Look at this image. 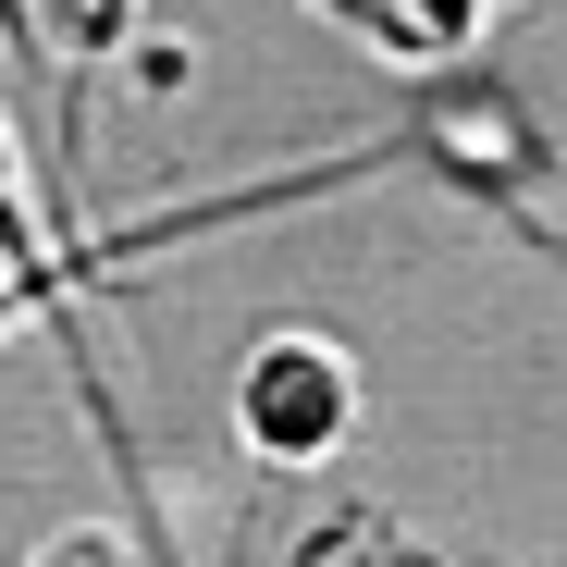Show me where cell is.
Segmentation results:
<instances>
[{
	"instance_id": "1",
	"label": "cell",
	"mask_w": 567,
	"mask_h": 567,
	"mask_svg": "<svg viewBox=\"0 0 567 567\" xmlns=\"http://www.w3.org/2000/svg\"><path fill=\"white\" fill-rule=\"evenodd\" d=\"M346 358L321 346V333H271L247 370H235V420H247V444L271 456V468H309V456H333V432H346Z\"/></svg>"
},
{
	"instance_id": "2",
	"label": "cell",
	"mask_w": 567,
	"mask_h": 567,
	"mask_svg": "<svg viewBox=\"0 0 567 567\" xmlns=\"http://www.w3.org/2000/svg\"><path fill=\"white\" fill-rule=\"evenodd\" d=\"M0 247H13V297H25V309H62L50 247H38V235H25V210H13V148H0Z\"/></svg>"
},
{
	"instance_id": "3",
	"label": "cell",
	"mask_w": 567,
	"mask_h": 567,
	"mask_svg": "<svg viewBox=\"0 0 567 567\" xmlns=\"http://www.w3.org/2000/svg\"><path fill=\"white\" fill-rule=\"evenodd\" d=\"M309 13H346V25L370 38V50H395V62H432V38H420V25L395 13V0H309Z\"/></svg>"
},
{
	"instance_id": "4",
	"label": "cell",
	"mask_w": 567,
	"mask_h": 567,
	"mask_svg": "<svg viewBox=\"0 0 567 567\" xmlns=\"http://www.w3.org/2000/svg\"><path fill=\"white\" fill-rule=\"evenodd\" d=\"M124 25H136V0H74V50H124Z\"/></svg>"
},
{
	"instance_id": "5",
	"label": "cell",
	"mask_w": 567,
	"mask_h": 567,
	"mask_svg": "<svg viewBox=\"0 0 567 567\" xmlns=\"http://www.w3.org/2000/svg\"><path fill=\"white\" fill-rule=\"evenodd\" d=\"M0 38H13V50H38V25H25V0H0Z\"/></svg>"
},
{
	"instance_id": "6",
	"label": "cell",
	"mask_w": 567,
	"mask_h": 567,
	"mask_svg": "<svg viewBox=\"0 0 567 567\" xmlns=\"http://www.w3.org/2000/svg\"><path fill=\"white\" fill-rule=\"evenodd\" d=\"M13 309H25V297H13V284H0V321H13Z\"/></svg>"
}]
</instances>
